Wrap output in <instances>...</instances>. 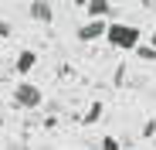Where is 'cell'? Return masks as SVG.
Masks as SVG:
<instances>
[{"instance_id": "obj_8", "label": "cell", "mask_w": 156, "mask_h": 150, "mask_svg": "<svg viewBox=\"0 0 156 150\" xmlns=\"http://www.w3.org/2000/svg\"><path fill=\"white\" fill-rule=\"evenodd\" d=\"M102 150H119V140L115 137H102Z\"/></svg>"}, {"instance_id": "obj_6", "label": "cell", "mask_w": 156, "mask_h": 150, "mask_svg": "<svg viewBox=\"0 0 156 150\" xmlns=\"http://www.w3.org/2000/svg\"><path fill=\"white\" fill-rule=\"evenodd\" d=\"M34 65H37V55L31 51V48H24V51L17 55V72H20V75H27Z\"/></svg>"}, {"instance_id": "obj_4", "label": "cell", "mask_w": 156, "mask_h": 150, "mask_svg": "<svg viewBox=\"0 0 156 150\" xmlns=\"http://www.w3.org/2000/svg\"><path fill=\"white\" fill-rule=\"evenodd\" d=\"M27 14H31V21H37V24H51V21H55V7L44 4V0H34V4L27 7Z\"/></svg>"}, {"instance_id": "obj_3", "label": "cell", "mask_w": 156, "mask_h": 150, "mask_svg": "<svg viewBox=\"0 0 156 150\" xmlns=\"http://www.w3.org/2000/svg\"><path fill=\"white\" fill-rule=\"evenodd\" d=\"M105 31H109L105 21H88L78 28V41H98V38H105Z\"/></svg>"}, {"instance_id": "obj_5", "label": "cell", "mask_w": 156, "mask_h": 150, "mask_svg": "<svg viewBox=\"0 0 156 150\" xmlns=\"http://www.w3.org/2000/svg\"><path fill=\"white\" fill-rule=\"evenodd\" d=\"M85 10H88V17H92V21H105V17L112 14V4H109V0H88Z\"/></svg>"}, {"instance_id": "obj_7", "label": "cell", "mask_w": 156, "mask_h": 150, "mask_svg": "<svg viewBox=\"0 0 156 150\" xmlns=\"http://www.w3.org/2000/svg\"><path fill=\"white\" fill-rule=\"evenodd\" d=\"M136 51H139V58H146V62H156V48H136Z\"/></svg>"}, {"instance_id": "obj_9", "label": "cell", "mask_w": 156, "mask_h": 150, "mask_svg": "<svg viewBox=\"0 0 156 150\" xmlns=\"http://www.w3.org/2000/svg\"><path fill=\"white\" fill-rule=\"evenodd\" d=\"M98 113H102V103H95V106L88 109V116H85V123H95V119H98Z\"/></svg>"}, {"instance_id": "obj_2", "label": "cell", "mask_w": 156, "mask_h": 150, "mask_svg": "<svg viewBox=\"0 0 156 150\" xmlns=\"http://www.w3.org/2000/svg\"><path fill=\"white\" fill-rule=\"evenodd\" d=\"M41 99H44V96H41V89H37L34 82H20V85L14 89V103L24 106V109H37Z\"/></svg>"}, {"instance_id": "obj_11", "label": "cell", "mask_w": 156, "mask_h": 150, "mask_svg": "<svg viewBox=\"0 0 156 150\" xmlns=\"http://www.w3.org/2000/svg\"><path fill=\"white\" fill-rule=\"evenodd\" d=\"M149 48H156V31H153V34H149Z\"/></svg>"}, {"instance_id": "obj_10", "label": "cell", "mask_w": 156, "mask_h": 150, "mask_svg": "<svg viewBox=\"0 0 156 150\" xmlns=\"http://www.w3.org/2000/svg\"><path fill=\"white\" fill-rule=\"evenodd\" d=\"M14 34V28H10V21H4V17H0V38H10Z\"/></svg>"}, {"instance_id": "obj_1", "label": "cell", "mask_w": 156, "mask_h": 150, "mask_svg": "<svg viewBox=\"0 0 156 150\" xmlns=\"http://www.w3.org/2000/svg\"><path fill=\"white\" fill-rule=\"evenodd\" d=\"M105 41L112 48H119V51H136V48H139V28L122 24V21H112L109 31H105Z\"/></svg>"}]
</instances>
